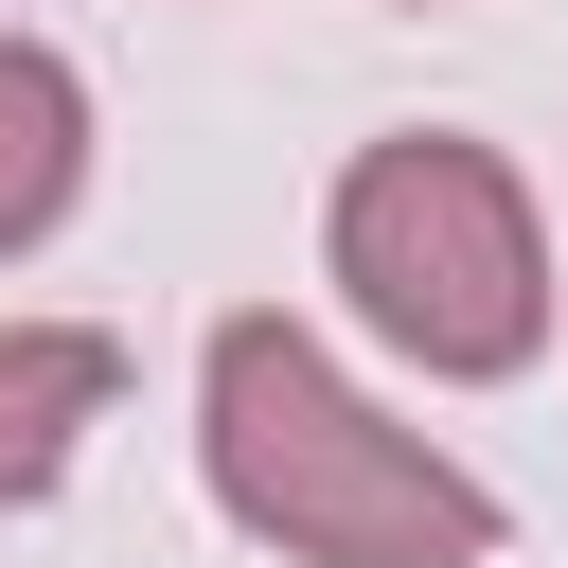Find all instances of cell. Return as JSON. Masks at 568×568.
<instances>
[{"instance_id": "4", "label": "cell", "mask_w": 568, "mask_h": 568, "mask_svg": "<svg viewBox=\"0 0 568 568\" xmlns=\"http://www.w3.org/2000/svg\"><path fill=\"white\" fill-rule=\"evenodd\" d=\"M89 178V71L53 36H0V248H36Z\"/></svg>"}, {"instance_id": "3", "label": "cell", "mask_w": 568, "mask_h": 568, "mask_svg": "<svg viewBox=\"0 0 568 568\" xmlns=\"http://www.w3.org/2000/svg\"><path fill=\"white\" fill-rule=\"evenodd\" d=\"M106 390H124V355L89 320H0V515L71 479V444L106 426Z\"/></svg>"}, {"instance_id": "2", "label": "cell", "mask_w": 568, "mask_h": 568, "mask_svg": "<svg viewBox=\"0 0 568 568\" xmlns=\"http://www.w3.org/2000/svg\"><path fill=\"white\" fill-rule=\"evenodd\" d=\"M320 248H337L355 320H373L408 373H462V390H479V373H532V337H550V231H532L515 160L462 142V124L355 142Z\"/></svg>"}, {"instance_id": "1", "label": "cell", "mask_w": 568, "mask_h": 568, "mask_svg": "<svg viewBox=\"0 0 568 568\" xmlns=\"http://www.w3.org/2000/svg\"><path fill=\"white\" fill-rule=\"evenodd\" d=\"M195 462L213 515L266 532L284 568H479L497 550V479H462L426 426H390L302 320H213L195 355Z\"/></svg>"}]
</instances>
